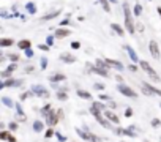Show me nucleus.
Here are the masks:
<instances>
[{
    "label": "nucleus",
    "instance_id": "f03ea898",
    "mask_svg": "<svg viewBox=\"0 0 161 142\" xmlns=\"http://www.w3.org/2000/svg\"><path fill=\"white\" fill-rule=\"evenodd\" d=\"M139 65H141V68H142V69H144L145 73L149 74V76H150L153 81H161V77L156 74V71H155V69H153V68L149 65V62H145V60H141V62H139Z\"/></svg>",
    "mask_w": 161,
    "mask_h": 142
},
{
    "label": "nucleus",
    "instance_id": "c03bdc74",
    "mask_svg": "<svg viewBox=\"0 0 161 142\" xmlns=\"http://www.w3.org/2000/svg\"><path fill=\"white\" fill-rule=\"evenodd\" d=\"M56 136H57V139H59L60 142H63V140H66V136H63V134H60V133H56Z\"/></svg>",
    "mask_w": 161,
    "mask_h": 142
},
{
    "label": "nucleus",
    "instance_id": "bb28decb",
    "mask_svg": "<svg viewBox=\"0 0 161 142\" xmlns=\"http://www.w3.org/2000/svg\"><path fill=\"white\" fill-rule=\"evenodd\" d=\"M49 111H51V104H46L44 107H41V111H39V112H41V115H44V117H46Z\"/></svg>",
    "mask_w": 161,
    "mask_h": 142
},
{
    "label": "nucleus",
    "instance_id": "393cba45",
    "mask_svg": "<svg viewBox=\"0 0 161 142\" xmlns=\"http://www.w3.org/2000/svg\"><path fill=\"white\" fill-rule=\"evenodd\" d=\"M57 98L60 99V101H66V99H68V95H66L65 92H57Z\"/></svg>",
    "mask_w": 161,
    "mask_h": 142
},
{
    "label": "nucleus",
    "instance_id": "ddd939ff",
    "mask_svg": "<svg viewBox=\"0 0 161 142\" xmlns=\"http://www.w3.org/2000/svg\"><path fill=\"white\" fill-rule=\"evenodd\" d=\"M66 77H65V74H62V73H56V74H51L49 76V81L51 82H60V81H65Z\"/></svg>",
    "mask_w": 161,
    "mask_h": 142
},
{
    "label": "nucleus",
    "instance_id": "7c9ffc66",
    "mask_svg": "<svg viewBox=\"0 0 161 142\" xmlns=\"http://www.w3.org/2000/svg\"><path fill=\"white\" fill-rule=\"evenodd\" d=\"M141 13H142V6H141L139 3H136V5H134V14H136V16H139Z\"/></svg>",
    "mask_w": 161,
    "mask_h": 142
},
{
    "label": "nucleus",
    "instance_id": "4468645a",
    "mask_svg": "<svg viewBox=\"0 0 161 142\" xmlns=\"http://www.w3.org/2000/svg\"><path fill=\"white\" fill-rule=\"evenodd\" d=\"M111 28H112V30H114L118 36H123V35H125V30H123V28L120 27L118 24H115V22H114V24H111Z\"/></svg>",
    "mask_w": 161,
    "mask_h": 142
},
{
    "label": "nucleus",
    "instance_id": "5fc2aeb1",
    "mask_svg": "<svg viewBox=\"0 0 161 142\" xmlns=\"http://www.w3.org/2000/svg\"><path fill=\"white\" fill-rule=\"evenodd\" d=\"M145 142H149V140H145Z\"/></svg>",
    "mask_w": 161,
    "mask_h": 142
},
{
    "label": "nucleus",
    "instance_id": "7ed1b4c3",
    "mask_svg": "<svg viewBox=\"0 0 161 142\" xmlns=\"http://www.w3.org/2000/svg\"><path fill=\"white\" fill-rule=\"evenodd\" d=\"M117 90L122 93V95H125V96H128V98H138V93L134 92L131 87H128L126 84H123V82H120L118 85H117Z\"/></svg>",
    "mask_w": 161,
    "mask_h": 142
},
{
    "label": "nucleus",
    "instance_id": "f257e3e1",
    "mask_svg": "<svg viewBox=\"0 0 161 142\" xmlns=\"http://www.w3.org/2000/svg\"><path fill=\"white\" fill-rule=\"evenodd\" d=\"M123 14H125V25H126V30L128 33H134L136 32V28H134V22H133V16H131V11L128 8L126 3H123Z\"/></svg>",
    "mask_w": 161,
    "mask_h": 142
},
{
    "label": "nucleus",
    "instance_id": "c9c22d12",
    "mask_svg": "<svg viewBox=\"0 0 161 142\" xmlns=\"http://www.w3.org/2000/svg\"><path fill=\"white\" fill-rule=\"evenodd\" d=\"M0 74H2V77H3V79H10V77H11V73H10V71H6V69H5V71H2Z\"/></svg>",
    "mask_w": 161,
    "mask_h": 142
},
{
    "label": "nucleus",
    "instance_id": "2f4dec72",
    "mask_svg": "<svg viewBox=\"0 0 161 142\" xmlns=\"http://www.w3.org/2000/svg\"><path fill=\"white\" fill-rule=\"evenodd\" d=\"M98 98L101 99V101H111V96L109 95H104V93H100Z\"/></svg>",
    "mask_w": 161,
    "mask_h": 142
},
{
    "label": "nucleus",
    "instance_id": "9d476101",
    "mask_svg": "<svg viewBox=\"0 0 161 142\" xmlns=\"http://www.w3.org/2000/svg\"><path fill=\"white\" fill-rule=\"evenodd\" d=\"M104 62L109 65V66H114V68H117V69H120L122 71L125 66H123V63H120L118 60H112V59H104Z\"/></svg>",
    "mask_w": 161,
    "mask_h": 142
},
{
    "label": "nucleus",
    "instance_id": "0eeeda50",
    "mask_svg": "<svg viewBox=\"0 0 161 142\" xmlns=\"http://www.w3.org/2000/svg\"><path fill=\"white\" fill-rule=\"evenodd\" d=\"M125 48V51L128 52V55H130V59H131V62L133 63H139L141 60H139V57H138V54L134 52V49L131 48V46H123Z\"/></svg>",
    "mask_w": 161,
    "mask_h": 142
},
{
    "label": "nucleus",
    "instance_id": "58836bf2",
    "mask_svg": "<svg viewBox=\"0 0 161 142\" xmlns=\"http://www.w3.org/2000/svg\"><path fill=\"white\" fill-rule=\"evenodd\" d=\"M46 44H49V46L54 44V36H52V35H49V36L46 38Z\"/></svg>",
    "mask_w": 161,
    "mask_h": 142
},
{
    "label": "nucleus",
    "instance_id": "6e6552de",
    "mask_svg": "<svg viewBox=\"0 0 161 142\" xmlns=\"http://www.w3.org/2000/svg\"><path fill=\"white\" fill-rule=\"evenodd\" d=\"M22 79H13V77H10V79H6L3 84H5V87H19V85H22Z\"/></svg>",
    "mask_w": 161,
    "mask_h": 142
},
{
    "label": "nucleus",
    "instance_id": "cd10ccee",
    "mask_svg": "<svg viewBox=\"0 0 161 142\" xmlns=\"http://www.w3.org/2000/svg\"><path fill=\"white\" fill-rule=\"evenodd\" d=\"M39 65H41V69H46V66H47V59L46 57H41V59H39Z\"/></svg>",
    "mask_w": 161,
    "mask_h": 142
},
{
    "label": "nucleus",
    "instance_id": "473e14b6",
    "mask_svg": "<svg viewBox=\"0 0 161 142\" xmlns=\"http://www.w3.org/2000/svg\"><path fill=\"white\" fill-rule=\"evenodd\" d=\"M8 137H10L8 131H0V139H2V140H8Z\"/></svg>",
    "mask_w": 161,
    "mask_h": 142
},
{
    "label": "nucleus",
    "instance_id": "412c9836",
    "mask_svg": "<svg viewBox=\"0 0 161 142\" xmlns=\"http://www.w3.org/2000/svg\"><path fill=\"white\" fill-rule=\"evenodd\" d=\"M14 107H16V112H18V115H19V117H22V119L25 120L27 117H25V114H24V111H22L21 104H19V103H16V104H14Z\"/></svg>",
    "mask_w": 161,
    "mask_h": 142
},
{
    "label": "nucleus",
    "instance_id": "f8f14e48",
    "mask_svg": "<svg viewBox=\"0 0 161 142\" xmlns=\"http://www.w3.org/2000/svg\"><path fill=\"white\" fill-rule=\"evenodd\" d=\"M68 35H70V30H68V28L60 27V28H57V30H56V36H57V38H65V36H68Z\"/></svg>",
    "mask_w": 161,
    "mask_h": 142
},
{
    "label": "nucleus",
    "instance_id": "3c124183",
    "mask_svg": "<svg viewBox=\"0 0 161 142\" xmlns=\"http://www.w3.org/2000/svg\"><path fill=\"white\" fill-rule=\"evenodd\" d=\"M30 71H33V66H27L25 68V73H30Z\"/></svg>",
    "mask_w": 161,
    "mask_h": 142
},
{
    "label": "nucleus",
    "instance_id": "5701e85b",
    "mask_svg": "<svg viewBox=\"0 0 161 142\" xmlns=\"http://www.w3.org/2000/svg\"><path fill=\"white\" fill-rule=\"evenodd\" d=\"M33 95H35V93H33V90H30V92H24V93H21V96H19V98H21V101H25V99L29 98V96H33Z\"/></svg>",
    "mask_w": 161,
    "mask_h": 142
},
{
    "label": "nucleus",
    "instance_id": "c756f323",
    "mask_svg": "<svg viewBox=\"0 0 161 142\" xmlns=\"http://www.w3.org/2000/svg\"><path fill=\"white\" fill-rule=\"evenodd\" d=\"M150 123H152L153 128H159V126H161V120H159V119H152Z\"/></svg>",
    "mask_w": 161,
    "mask_h": 142
},
{
    "label": "nucleus",
    "instance_id": "a18cd8bd",
    "mask_svg": "<svg viewBox=\"0 0 161 142\" xmlns=\"http://www.w3.org/2000/svg\"><path fill=\"white\" fill-rule=\"evenodd\" d=\"M38 48L41 49V51H49V49H51V46H49V44H39Z\"/></svg>",
    "mask_w": 161,
    "mask_h": 142
},
{
    "label": "nucleus",
    "instance_id": "2eb2a0df",
    "mask_svg": "<svg viewBox=\"0 0 161 142\" xmlns=\"http://www.w3.org/2000/svg\"><path fill=\"white\" fill-rule=\"evenodd\" d=\"M30 46H32V43H30L29 40H22V41H19V43H18V48H19V49H22V51H25L27 48H30Z\"/></svg>",
    "mask_w": 161,
    "mask_h": 142
},
{
    "label": "nucleus",
    "instance_id": "20e7f679",
    "mask_svg": "<svg viewBox=\"0 0 161 142\" xmlns=\"http://www.w3.org/2000/svg\"><path fill=\"white\" fill-rule=\"evenodd\" d=\"M60 115H62V109H59L57 114H54V111L51 109V112H47V115H46V125L47 126H54V125L59 122Z\"/></svg>",
    "mask_w": 161,
    "mask_h": 142
},
{
    "label": "nucleus",
    "instance_id": "a19ab883",
    "mask_svg": "<svg viewBox=\"0 0 161 142\" xmlns=\"http://www.w3.org/2000/svg\"><path fill=\"white\" fill-rule=\"evenodd\" d=\"M18 59H19L18 54H11V55H10V60H11V62H18Z\"/></svg>",
    "mask_w": 161,
    "mask_h": 142
},
{
    "label": "nucleus",
    "instance_id": "79ce46f5",
    "mask_svg": "<svg viewBox=\"0 0 161 142\" xmlns=\"http://www.w3.org/2000/svg\"><path fill=\"white\" fill-rule=\"evenodd\" d=\"M71 48H73V49H79V48H80V43H79V41H73V43H71Z\"/></svg>",
    "mask_w": 161,
    "mask_h": 142
},
{
    "label": "nucleus",
    "instance_id": "4be33fe9",
    "mask_svg": "<svg viewBox=\"0 0 161 142\" xmlns=\"http://www.w3.org/2000/svg\"><path fill=\"white\" fill-rule=\"evenodd\" d=\"M92 106H93V107H97L100 112H101V111H106V106L103 104V101H101V99H100V101H95V103H93Z\"/></svg>",
    "mask_w": 161,
    "mask_h": 142
},
{
    "label": "nucleus",
    "instance_id": "dca6fc26",
    "mask_svg": "<svg viewBox=\"0 0 161 142\" xmlns=\"http://www.w3.org/2000/svg\"><path fill=\"white\" fill-rule=\"evenodd\" d=\"M77 96L82 98V99H92V93L85 92V90H77Z\"/></svg>",
    "mask_w": 161,
    "mask_h": 142
},
{
    "label": "nucleus",
    "instance_id": "c85d7f7f",
    "mask_svg": "<svg viewBox=\"0 0 161 142\" xmlns=\"http://www.w3.org/2000/svg\"><path fill=\"white\" fill-rule=\"evenodd\" d=\"M100 2H101V5H103V8H104V11H106V13H109V11H111L109 3H107V0H100Z\"/></svg>",
    "mask_w": 161,
    "mask_h": 142
},
{
    "label": "nucleus",
    "instance_id": "864d4df0",
    "mask_svg": "<svg viewBox=\"0 0 161 142\" xmlns=\"http://www.w3.org/2000/svg\"><path fill=\"white\" fill-rule=\"evenodd\" d=\"M109 2H114V3H115V2H117V0H109Z\"/></svg>",
    "mask_w": 161,
    "mask_h": 142
},
{
    "label": "nucleus",
    "instance_id": "72a5a7b5",
    "mask_svg": "<svg viewBox=\"0 0 161 142\" xmlns=\"http://www.w3.org/2000/svg\"><path fill=\"white\" fill-rule=\"evenodd\" d=\"M52 136H56V131H54L52 128H49V130L46 131V134H44V137H47V139H49V137H52Z\"/></svg>",
    "mask_w": 161,
    "mask_h": 142
},
{
    "label": "nucleus",
    "instance_id": "b1692460",
    "mask_svg": "<svg viewBox=\"0 0 161 142\" xmlns=\"http://www.w3.org/2000/svg\"><path fill=\"white\" fill-rule=\"evenodd\" d=\"M59 13H60V11H54V13H51V14H46V16H43V21H49V19H52V18L59 16Z\"/></svg>",
    "mask_w": 161,
    "mask_h": 142
},
{
    "label": "nucleus",
    "instance_id": "1a4fd4ad",
    "mask_svg": "<svg viewBox=\"0 0 161 142\" xmlns=\"http://www.w3.org/2000/svg\"><path fill=\"white\" fill-rule=\"evenodd\" d=\"M60 60L65 62V63H74V62H76V57H74L73 54L63 52V54H60Z\"/></svg>",
    "mask_w": 161,
    "mask_h": 142
},
{
    "label": "nucleus",
    "instance_id": "f3484780",
    "mask_svg": "<svg viewBox=\"0 0 161 142\" xmlns=\"http://www.w3.org/2000/svg\"><path fill=\"white\" fill-rule=\"evenodd\" d=\"M43 128H44V123H43V122L36 120V122L33 123V131H36V133H41V131H43Z\"/></svg>",
    "mask_w": 161,
    "mask_h": 142
},
{
    "label": "nucleus",
    "instance_id": "4d7b16f0",
    "mask_svg": "<svg viewBox=\"0 0 161 142\" xmlns=\"http://www.w3.org/2000/svg\"><path fill=\"white\" fill-rule=\"evenodd\" d=\"M159 140H161V137H159Z\"/></svg>",
    "mask_w": 161,
    "mask_h": 142
},
{
    "label": "nucleus",
    "instance_id": "a211bd4d",
    "mask_svg": "<svg viewBox=\"0 0 161 142\" xmlns=\"http://www.w3.org/2000/svg\"><path fill=\"white\" fill-rule=\"evenodd\" d=\"M2 103H3L6 107H11V109L14 107V104H16V103H13L11 99H10V96H2Z\"/></svg>",
    "mask_w": 161,
    "mask_h": 142
},
{
    "label": "nucleus",
    "instance_id": "423d86ee",
    "mask_svg": "<svg viewBox=\"0 0 161 142\" xmlns=\"http://www.w3.org/2000/svg\"><path fill=\"white\" fill-rule=\"evenodd\" d=\"M149 51H150V54H152V57H153L155 60H159L161 59V52H159V48H158V43L155 40H152L149 43Z\"/></svg>",
    "mask_w": 161,
    "mask_h": 142
},
{
    "label": "nucleus",
    "instance_id": "8fccbe9b",
    "mask_svg": "<svg viewBox=\"0 0 161 142\" xmlns=\"http://www.w3.org/2000/svg\"><path fill=\"white\" fill-rule=\"evenodd\" d=\"M8 142H16V137L10 134V137H8Z\"/></svg>",
    "mask_w": 161,
    "mask_h": 142
},
{
    "label": "nucleus",
    "instance_id": "603ef678",
    "mask_svg": "<svg viewBox=\"0 0 161 142\" xmlns=\"http://www.w3.org/2000/svg\"><path fill=\"white\" fill-rule=\"evenodd\" d=\"M156 11H158V14H159V18H161V6H158V8H156Z\"/></svg>",
    "mask_w": 161,
    "mask_h": 142
},
{
    "label": "nucleus",
    "instance_id": "aec40b11",
    "mask_svg": "<svg viewBox=\"0 0 161 142\" xmlns=\"http://www.w3.org/2000/svg\"><path fill=\"white\" fill-rule=\"evenodd\" d=\"M95 65L98 66V68H101V69H107L109 68V65H107L104 60H101V59H98V60H95Z\"/></svg>",
    "mask_w": 161,
    "mask_h": 142
},
{
    "label": "nucleus",
    "instance_id": "49530a36",
    "mask_svg": "<svg viewBox=\"0 0 161 142\" xmlns=\"http://www.w3.org/2000/svg\"><path fill=\"white\" fill-rule=\"evenodd\" d=\"M68 24H70V21H68V19H65V21H62V22H60V25H62V27L68 25Z\"/></svg>",
    "mask_w": 161,
    "mask_h": 142
},
{
    "label": "nucleus",
    "instance_id": "de8ad7c7",
    "mask_svg": "<svg viewBox=\"0 0 161 142\" xmlns=\"http://www.w3.org/2000/svg\"><path fill=\"white\" fill-rule=\"evenodd\" d=\"M128 69H131V71H138V66H136V65H130Z\"/></svg>",
    "mask_w": 161,
    "mask_h": 142
},
{
    "label": "nucleus",
    "instance_id": "f704fd0d",
    "mask_svg": "<svg viewBox=\"0 0 161 142\" xmlns=\"http://www.w3.org/2000/svg\"><path fill=\"white\" fill-rule=\"evenodd\" d=\"M8 128H10L11 131H16V130H18V123H16V122H11V123L8 125Z\"/></svg>",
    "mask_w": 161,
    "mask_h": 142
},
{
    "label": "nucleus",
    "instance_id": "37998d69",
    "mask_svg": "<svg viewBox=\"0 0 161 142\" xmlns=\"http://www.w3.org/2000/svg\"><path fill=\"white\" fill-rule=\"evenodd\" d=\"M131 115H133V109L131 107L125 109V117H131Z\"/></svg>",
    "mask_w": 161,
    "mask_h": 142
},
{
    "label": "nucleus",
    "instance_id": "4c0bfd02",
    "mask_svg": "<svg viewBox=\"0 0 161 142\" xmlns=\"http://www.w3.org/2000/svg\"><path fill=\"white\" fill-rule=\"evenodd\" d=\"M16 69V62H11V65L6 68V71H10V73H13V71Z\"/></svg>",
    "mask_w": 161,
    "mask_h": 142
},
{
    "label": "nucleus",
    "instance_id": "6e6d98bb",
    "mask_svg": "<svg viewBox=\"0 0 161 142\" xmlns=\"http://www.w3.org/2000/svg\"><path fill=\"white\" fill-rule=\"evenodd\" d=\"M159 106H161V103H159Z\"/></svg>",
    "mask_w": 161,
    "mask_h": 142
},
{
    "label": "nucleus",
    "instance_id": "9b49d317",
    "mask_svg": "<svg viewBox=\"0 0 161 142\" xmlns=\"http://www.w3.org/2000/svg\"><path fill=\"white\" fill-rule=\"evenodd\" d=\"M104 115H106V119H109L114 125H118V123H120V119L115 115L114 112H111V111H104Z\"/></svg>",
    "mask_w": 161,
    "mask_h": 142
},
{
    "label": "nucleus",
    "instance_id": "09e8293b",
    "mask_svg": "<svg viewBox=\"0 0 161 142\" xmlns=\"http://www.w3.org/2000/svg\"><path fill=\"white\" fill-rule=\"evenodd\" d=\"M107 103H109V107H112V109H115V107H117V104H115L114 101H107Z\"/></svg>",
    "mask_w": 161,
    "mask_h": 142
},
{
    "label": "nucleus",
    "instance_id": "ea45409f",
    "mask_svg": "<svg viewBox=\"0 0 161 142\" xmlns=\"http://www.w3.org/2000/svg\"><path fill=\"white\" fill-rule=\"evenodd\" d=\"M25 55L30 59V57H33V51H32L30 48H27V49H25Z\"/></svg>",
    "mask_w": 161,
    "mask_h": 142
},
{
    "label": "nucleus",
    "instance_id": "39448f33",
    "mask_svg": "<svg viewBox=\"0 0 161 142\" xmlns=\"http://www.w3.org/2000/svg\"><path fill=\"white\" fill-rule=\"evenodd\" d=\"M32 90H33L35 96H38V98H49V92L43 87V85L33 84V85H32Z\"/></svg>",
    "mask_w": 161,
    "mask_h": 142
},
{
    "label": "nucleus",
    "instance_id": "a878e982",
    "mask_svg": "<svg viewBox=\"0 0 161 142\" xmlns=\"http://www.w3.org/2000/svg\"><path fill=\"white\" fill-rule=\"evenodd\" d=\"M25 8L29 10V13H30V14H35V13H36V8H35V5H33V3H27V5H25Z\"/></svg>",
    "mask_w": 161,
    "mask_h": 142
},
{
    "label": "nucleus",
    "instance_id": "e433bc0d",
    "mask_svg": "<svg viewBox=\"0 0 161 142\" xmlns=\"http://www.w3.org/2000/svg\"><path fill=\"white\" fill-rule=\"evenodd\" d=\"M93 87H95V90H100V92H103V90H104V85H103V84H100V82H97L95 85H93Z\"/></svg>",
    "mask_w": 161,
    "mask_h": 142
},
{
    "label": "nucleus",
    "instance_id": "6ab92c4d",
    "mask_svg": "<svg viewBox=\"0 0 161 142\" xmlns=\"http://www.w3.org/2000/svg\"><path fill=\"white\" fill-rule=\"evenodd\" d=\"M8 46H13V40H10V38L0 40V48H8Z\"/></svg>",
    "mask_w": 161,
    "mask_h": 142
}]
</instances>
